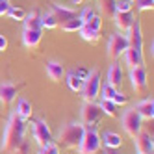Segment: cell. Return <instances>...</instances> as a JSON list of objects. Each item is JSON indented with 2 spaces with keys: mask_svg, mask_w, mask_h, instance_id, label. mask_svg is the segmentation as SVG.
<instances>
[{
  "mask_svg": "<svg viewBox=\"0 0 154 154\" xmlns=\"http://www.w3.org/2000/svg\"><path fill=\"white\" fill-rule=\"evenodd\" d=\"M50 6H52V8H50V11L54 13V17L58 19V23H60V24H63V23H67V20H71V19L76 17V11H74V9L63 8V6H60V4H50Z\"/></svg>",
  "mask_w": 154,
  "mask_h": 154,
  "instance_id": "cell-16",
  "label": "cell"
},
{
  "mask_svg": "<svg viewBox=\"0 0 154 154\" xmlns=\"http://www.w3.org/2000/svg\"><path fill=\"white\" fill-rule=\"evenodd\" d=\"M24 132H26V123L17 115V112L13 109L9 115L6 128H4V136H2V150L11 154L20 143L24 141Z\"/></svg>",
  "mask_w": 154,
  "mask_h": 154,
  "instance_id": "cell-1",
  "label": "cell"
},
{
  "mask_svg": "<svg viewBox=\"0 0 154 154\" xmlns=\"http://www.w3.org/2000/svg\"><path fill=\"white\" fill-rule=\"evenodd\" d=\"M102 117V109L95 102H84L82 106V125L84 126H97Z\"/></svg>",
  "mask_w": 154,
  "mask_h": 154,
  "instance_id": "cell-8",
  "label": "cell"
},
{
  "mask_svg": "<svg viewBox=\"0 0 154 154\" xmlns=\"http://www.w3.org/2000/svg\"><path fill=\"white\" fill-rule=\"evenodd\" d=\"M80 37L84 41H87V43H97L98 39H100V32H97V30H93V28H89V26L84 24L80 28Z\"/></svg>",
  "mask_w": 154,
  "mask_h": 154,
  "instance_id": "cell-23",
  "label": "cell"
},
{
  "mask_svg": "<svg viewBox=\"0 0 154 154\" xmlns=\"http://www.w3.org/2000/svg\"><path fill=\"white\" fill-rule=\"evenodd\" d=\"M60 26H61V30H65V32H80V28L84 26V20H82L80 17H74V19L67 20V23L60 24Z\"/></svg>",
  "mask_w": 154,
  "mask_h": 154,
  "instance_id": "cell-26",
  "label": "cell"
},
{
  "mask_svg": "<svg viewBox=\"0 0 154 154\" xmlns=\"http://www.w3.org/2000/svg\"><path fill=\"white\" fill-rule=\"evenodd\" d=\"M56 26H60V23H58V19L54 17V13L52 11H45V13H41V28H56Z\"/></svg>",
  "mask_w": 154,
  "mask_h": 154,
  "instance_id": "cell-25",
  "label": "cell"
},
{
  "mask_svg": "<svg viewBox=\"0 0 154 154\" xmlns=\"http://www.w3.org/2000/svg\"><path fill=\"white\" fill-rule=\"evenodd\" d=\"M100 109H102V115H109V117H115L117 115V104L112 102V100H102L100 104Z\"/></svg>",
  "mask_w": 154,
  "mask_h": 154,
  "instance_id": "cell-27",
  "label": "cell"
},
{
  "mask_svg": "<svg viewBox=\"0 0 154 154\" xmlns=\"http://www.w3.org/2000/svg\"><path fill=\"white\" fill-rule=\"evenodd\" d=\"M17 91H19V85H15L13 82H2L0 84V102L11 104L17 98Z\"/></svg>",
  "mask_w": 154,
  "mask_h": 154,
  "instance_id": "cell-12",
  "label": "cell"
},
{
  "mask_svg": "<svg viewBox=\"0 0 154 154\" xmlns=\"http://www.w3.org/2000/svg\"><path fill=\"white\" fill-rule=\"evenodd\" d=\"M123 56H125V61H126V65H128L130 69L143 63V56H141V54H137L136 50H132V48H126V52L123 54Z\"/></svg>",
  "mask_w": 154,
  "mask_h": 154,
  "instance_id": "cell-24",
  "label": "cell"
},
{
  "mask_svg": "<svg viewBox=\"0 0 154 154\" xmlns=\"http://www.w3.org/2000/svg\"><path fill=\"white\" fill-rule=\"evenodd\" d=\"M121 82H123V69H121V65L119 63L109 65V69H108V84L113 85L117 89V87L121 85Z\"/></svg>",
  "mask_w": 154,
  "mask_h": 154,
  "instance_id": "cell-19",
  "label": "cell"
},
{
  "mask_svg": "<svg viewBox=\"0 0 154 154\" xmlns=\"http://www.w3.org/2000/svg\"><path fill=\"white\" fill-rule=\"evenodd\" d=\"M11 154H30V145H28V141H23Z\"/></svg>",
  "mask_w": 154,
  "mask_h": 154,
  "instance_id": "cell-35",
  "label": "cell"
},
{
  "mask_svg": "<svg viewBox=\"0 0 154 154\" xmlns=\"http://www.w3.org/2000/svg\"><path fill=\"white\" fill-rule=\"evenodd\" d=\"M134 109L139 113L141 119L152 121V117H154V100H152V97H147V98H143V100H139L134 106Z\"/></svg>",
  "mask_w": 154,
  "mask_h": 154,
  "instance_id": "cell-14",
  "label": "cell"
},
{
  "mask_svg": "<svg viewBox=\"0 0 154 154\" xmlns=\"http://www.w3.org/2000/svg\"><path fill=\"white\" fill-rule=\"evenodd\" d=\"M112 102H115L117 106H119V104H121V106H123V104H126V102H128V97H126L125 93H119V91H117V93H115V97H113V100H112Z\"/></svg>",
  "mask_w": 154,
  "mask_h": 154,
  "instance_id": "cell-36",
  "label": "cell"
},
{
  "mask_svg": "<svg viewBox=\"0 0 154 154\" xmlns=\"http://www.w3.org/2000/svg\"><path fill=\"white\" fill-rule=\"evenodd\" d=\"M136 8L137 11H147V9L154 8V0H136Z\"/></svg>",
  "mask_w": 154,
  "mask_h": 154,
  "instance_id": "cell-32",
  "label": "cell"
},
{
  "mask_svg": "<svg viewBox=\"0 0 154 154\" xmlns=\"http://www.w3.org/2000/svg\"><path fill=\"white\" fill-rule=\"evenodd\" d=\"M95 15H97V13L93 11V9H91V8H85V9H84V11H82V15H80V19L84 20V24H85V23H89V20H91V19H93Z\"/></svg>",
  "mask_w": 154,
  "mask_h": 154,
  "instance_id": "cell-34",
  "label": "cell"
},
{
  "mask_svg": "<svg viewBox=\"0 0 154 154\" xmlns=\"http://www.w3.org/2000/svg\"><path fill=\"white\" fill-rule=\"evenodd\" d=\"M134 145L137 149V154H152L154 150V141L150 132H139L134 137Z\"/></svg>",
  "mask_w": 154,
  "mask_h": 154,
  "instance_id": "cell-11",
  "label": "cell"
},
{
  "mask_svg": "<svg viewBox=\"0 0 154 154\" xmlns=\"http://www.w3.org/2000/svg\"><path fill=\"white\" fill-rule=\"evenodd\" d=\"M130 82H132L134 91H145L147 89V67L143 63L130 69Z\"/></svg>",
  "mask_w": 154,
  "mask_h": 154,
  "instance_id": "cell-9",
  "label": "cell"
},
{
  "mask_svg": "<svg viewBox=\"0 0 154 154\" xmlns=\"http://www.w3.org/2000/svg\"><path fill=\"white\" fill-rule=\"evenodd\" d=\"M100 71L98 69H93L89 71V76L84 80V85H82V97L85 102H95V98L98 97V93H100Z\"/></svg>",
  "mask_w": 154,
  "mask_h": 154,
  "instance_id": "cell-3",
  "label": "cell"
},
{
  "mask_svg": "<svg viewBox=\"0 0 154 154\" xmlns=\"http://www.w3.org/2000/svg\"><path fill=\"white\" fill-rule=\"evenodd\" d=\"M45 71H47V76H48V78H50L52 82H60V80L63 78V76H65V67H63V63L54 61V60L47 61Z\"/></svg>",
  "mask_w": 154,
  "mask_h": 154,
  "instance_id": "cell-15",
  "label": "cell"
},
{
  "mask_svg": "<svg viewBox=\"0 0 154 154\" xmlns=\"http://www.w3.org/2000/svg\"><path fill=\"white\" fill-rule=\"evenodd\" d=\"M84 132H85V126L82 123H67L58 132V143L67 149H78L84 137Z\"/></svg>",
  "mask_w": 154,
  "mask_h": 154,
  "instance_id": "cell-2",
  "label": "cell"
},
{
  "mask_svg": "<svg viewBox=\"0 0 154 154\" xmlns=\"http://www.w3.org/2000/svg\"><path fill=\"white\" fill-rule=\"evenodd\" d=\"M128 48L136 50L137 54L143 56V34H141V24H139L137 17H136L134 24H132V28L128 32Z\"/></svg>",
  "mask_w": 154,
  "mask_h": 154,
  "instance_id": "cell-10",
  "label": "cell"
},
{
  "mask_svg": "<svg viewBox=\"0 0 154 154\" xmlns=\"http://www.w3.org/2000/svg\"><path fill=\"white\" fill-rule=\"evenodd\" d=\"M113 20H115V26L121 30V34H126V32H130L132 24H134V13L132 11H125V13H115L113 15Z\"/></svg>",
  "mask_w": 154,
  "mask_h": 154,
  "instance_id": "cell-13",
  "label": "cell"
},
{
  "mask_svg": "<svg viewBox=\"0 0 154 154\" xmlns=\"http://www.w3.org/2000/svg\"><path fill=\"white\" fill-rule=\"evenodd\" d=\"M80 2H82V0H72V4H74V6H78Z\"/></svg>",
  "mask_w": 154,
  "mask_h": 154,
  "instance_id": "cell-40",
  "label": "cell"
},
{
  "mask_svg": "<svg viewBox=\"0 0 154 154\" xmlns=\"http://www.w3.org/2000/svg\"><path fill=\"white\" fill-rule=\"evenodd\" d=\"M100 134L95 130V126H85V132H84V137L80 141V147H78V152L80 154H97L100 150Z\"/></svg>",
  "mask_w": 154,
  "mask_h": 154,
  "instance_id": "cell-4",
  "label": "cell"
},
{
  "mask_svg": "<svg viewBox=\"0 0 154 154\" xmlns=\"http://www.w3.org/2000/svg\"><path fill=\"white\" fill-rule=\"evenodd\" d=\"M39 154H60V150H58V145L50 143V145H47V147H41Z\"/></svg>",
  "mask_w": 154,
  "mask_h": 154,
  "instance_id": "cell-33",
  "label": "cell"
},
{
  "mask_svg": "<svg viewBox=\"0 0 154 154\" xmlns=\"http://www.w3.org/2000/svg\"><path fill=\"white\" fill-rule=\"evenodd\" d=\"M132 0H115V11L117 13H125V11H132Z\"/></svg>",
  "mask_w": 154,
  "mask_h": 154,
  "instance_id": "cell-29",
  "label": "cell"
},
{
  "mask_svg": "<svg viewBox=\"0 0 154 154\" xmlns=\"http://www.w3.org/2000/svg\"><path fill=\"white\" fill-rule=\"evenodd\" d=\"M8 48V39L2 35V34H0V52H4Z\"/></svg>",
  "mask_w": 154,
  "mask_h": 154,
  "instance_id": "cell-38",
  "label": "cell"
},
{
  "mask_svg": "<svg viewBox=\"0 0 154 154\" xmlns=\"http://www.w3.org/2000/svg\"><path fill=\"white\" fill-rule=\"evenodd\" d=\"M43 37V30H24L23 32V43L26 48H35Z\"/></svg>",
  "mask_w": 154,
  "mask_h": 154,
  "instance_id": "cell-18",
  "label": "cell"
},
{
  "mask_svg": "<svg viewBox=\"0 0 154 154\" xmlns=\"http://www.w3.org/2000/svg\"><path fill=\"white\" fill-rule=\"evenodd\" d=\"M76 72H78V74L82 76V78H84V80L87 78V76H89V71H87V69H78V71H76Z\"/></svg>",
  "mask_w": 154,
  "mask_h": 154,
  "instance_id": "cell-39",
  "label": "cell"
},
{
  "mask_svg": "<svg viewBox=\"0 0 154 154\" xmlns=\"http://www.w3.org/2000/svg\"><path fill=\"white\" fill-rule=\"evenodd\" d=\"M141 117H139V113L136 112L134 108H130V109H126V112L123 113V117H121V123H123V128H125V132L130 136V137H136L139 132H141Z\"/></svg>",
  "mask_w": 154,
  "mask_h": 154,
  "instance_id": "cell-5",
  "label": "cell"
},
{
  "mask_svg": "<svg viewBox=\"0 0 154 154\" xmlns=\"http://www.w3.org/2000/svg\"><path fill=\"white\" fill-rule=\"evenodd\" d=\"M100 143H104L106 149L115 150V149H119L121 145H123V139H121V136L115 134V132L106 130V132H102V136H100Z\"/></svg>",
  "mask_w": 154,
  "mask_h": 154,
  "instance_id": "cell-17",
  "label": "cell"
},
{
  "mask_svg": "<svg viewBox=\"0 0 154 154\" xmlns=\"http://www.w3.org/2000/svg\"><path fill=\"white\" fill-rule=\"evenodd\" d=\"M32 134H34V139H35V143L39 147H47V145H50V143L54 141L52 132H50L48 125L43 119H37V121L32 123Z\"/></svg>",
  "mask_w": 154,
  "mask_h": 154,
  "instance_id": "cell-6",
  "label": "cell"
},
{
  "mask_svg": "<svg viewBox=\"0 0 154 154\" xmlns=\"http://www.w3.org/2000/svg\"><path fill=\"white\" fill-rule=\"evenodd\" d=\"M100 9L106 13V15H109V17H113L117 11H115V0H102V4H100Z\"/></svg>",
  "mask_w": 154,
  "mask_h": 154,
  "instance_id": "cell-30",
  "label": "cell"
},
{
  "mask_svg": "<svg viewBox=\"0 0 154 154\" xmlns=\"http://www.w3.org/2000/svg\"><path fill=\"white\" fill-rule=\"evenodd\" d=\"M11 8V4H9V0H0V17L8 13V9Z\"/></svg>",
  "mask_w": 154,
  "mask_h": 154,
  "instance_id": "cell-37",
  "label": "cell"
},
{
  "mask_svg": "<svg viewBox=\"0 0 154 154\" xmlns=\"http://www.w3.org/2000/svg\"><path fill=\"white\" fill-rule=\"evenodd\" d=\"M67 85H69V89L71 91H74V93H78L80 89H82V85H84V78L76 72V71H69L67 72Z\"/></svg>",
  "mask_w": 154,
  "mask_h": 154,
  "instance_id": "cell-22",
  "label": "cell"
},
{
  "mask_svg": "<svg viewBox=\"0 0 154 154\" xmlns=\"http://www.w3.org/2000/svg\"><path fill=\"white\" fill-rule=\"evenodd\" d=\"M6 15H9V17H11V19H15V20H23V19L26 17L24 9H20V8H15V6H11V8H9Z\"/></svg>",
  "mask_w": 154,
  "mask_h": 154,
  "instance_id": "cell-31",
  "label": "cell"
},
{
  "mask_svg": "<svg viewBox=\"0 0 154 154\" xmlns=\"http://www.w3.org/2000/svg\"><path fill=\"white\" fill-rule=\"evenodd\" d=\"M15 112H17V115H19V117L26 123V121L32 117V102L28 100V98H19Z\"/></svg>",
  "mask_w": 154,
  "mask_h": 154,
  "instance_id": "cell-21",
  "label": "cell"
},
{
  "mask_svg": "<svg viewBox=\"0 0 154 154\" xmlns=\"http://www.w3.org/2000/svg\"><path fill=\"white\" fill-rule=\"evenodd\" d=\"M115 93H117V89H115L113 85H109V84L106 82L104 85H100V93H98V95L102 97V100H113Z\"/></svg>",
  "mask_w": 154,
  "mask_h": 154,
  "instance_id": "cell-28",
  "label": "cell"
},
{
  "mask_svg": "<svg viewBox=\"0 0 154 154\" xmlns=\"http://www.w3.org/2000/svg\"><path fill=\"white\" fill-rule=\"evenodd\" d=\"M128 48V35L126 34H113L108 41V56L112 60L121 58Z\"/></svg>",
  "mask_w": 154,
  "mask_h": 154,
  "instance_id": "cell-7",
  "label": "cell"
},
{
  "mask_svg": "<svg viewBox=\"0 0 154 154\" xmlns=\"http://www.w3.org/2000/svg\"><path fill=\"white\" fill-rule=\"evenodd\" d=\"M23 20H24V30H43L41 28V13L37 9L30 11Z\"/></svg>",
  "mask_w": 154,
  "mask_h": 154,
  "instance_id": "cell-20",
  "label": "cell"
},
{
  "mask_svg": "<svg viewBox=\"0 0 154 154\" xmlns=\"http://www.w3.org/2000/svg\"><path fill=\"white\" fill-rule=\"evenodd\" d=\"M104 154H115V152H113V150H106Z\"/></svg>",
  "mask_w": 154,
  "mask_h": 154,
  "instance_id": "cell-41",
  "label": "cell"
}]
</instances>
